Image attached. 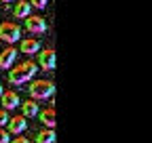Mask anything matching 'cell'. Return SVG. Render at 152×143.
Here are the masks:
<instances>
[{"label": "cell", "instance_id": "cell-1", "mask_svg": "<svg viewBox=\"0 0 152 143\" xmlns=\"http://www.w3.org/2000/svg\"><path fill=\"white\" fill-rule=\"evenodd\" d=\"M36 72H38V65L34 61H23V63H19V65L9 69V82L15 84V86H21V84L34 80Z\"/></svg>", "mask_w": 152, "mask_h": 143}, {"label": "cell", "instance_id": "cell-2", "mask_svg": "<svg viewBox=\"0 0 152 143\" xmlns=\"http://www.w3.org/2000/svg\"><path fill=\"white\" fill-rule=\"evenodd\" d=\"M28 93L32 95V99H51L55 93V84L51 80H32L28 86Z\"/></svg>", "mask_w": 152, "mask_h": 143}, {"label": "cell", "instance_id": "cell-3", "mask_svg": "<svg viewBox=\"0 0 152 143\" xmlns=\"http://www.w3.org/2000/svg\"><path fill=\"white\" fill-rule=\"evenodd\" d=\"M0 40H4L7 44H13L17 40H21V27L13 21L0 23Z\"/></svg>", "mask_w": 152, "mask_h": 143}, {"label": "cell", "instance_id": "cell-4", "mask_svg": "<svg viewBox=\"0 0 152 143\" xmlns=\"http://www.w3.org/2000/svg\"><path fill=\"white\" fill-rule=\"evenodd\" d=\"M40 55H38V63L36 65H40L45 72H53L55 65H57V57H55V51L53 48H42V51H38Z\"/></svg>", "mask_w": 152, "mask_h": 143}, {"label": "cell", "instance_id": "cell-5", "mask_svg": "<svg viewBox=\"0 0 152 143\" xmlns=\"http://www.w3.org/2000/svg\"><path fill=\"white\" fill-rule=\"evenodd\" d=\"M26 30L30 34H45L47 32V21L38 15H30V17H26Z\"/></svg>", "mask_w": 152, "mask_h": 143}, {"label": "cell", "instance_id": "cell-6", "mask_svg": "<svg viewBox=\"0 0 152 143\" xmlns=\"http://www.w3.org/2000/svg\"><path fill=\"white\" fill-rule=\"evenodd\" d=\"M28 118L26 116H13V118H9V135H21L26 129H28V122H26Z\"/></svg>", "mask_w": 152, "mask_h": 143}, {"label": "cell", "instance_id": "cell-7", "mask_svg": "<svg viewBox=\"0 0 152 143\" xmlns=\"http://www.w3.org/2000/svg\"><path fill=\"white\" fill-rule=\"evenodd\" d=\"M17 53L19 51L13 48V46H9V48H4L2 53H0V69H11L15 59H17Z\"/></svg>", "mask_w": 152, "mask_h": 143}, {"label": "cell", "instance_id": "cell-8", "mask_svg": "<svg viewBox=\"0 0 152 143\" xmlns=\"http://www.w3.org/2000/svg\"><path fill=\"white\" fill-rule=\"evenodd\" d=\"M0 103H2V107L9 112V110H15L21 101H19V95L15 91H4L2 95H0Z\"/></svg>", "mask_w": 152, "mask_h": 143}, {"label": "cell", "instance_id": "cell-9", "mask_svg": "<svg viewBox=\"0 0 152 143\" xmlns=\"http://www.w3.org/2000/svg\"><path fill=\"white\" fill-rule=\"evenodd\" d=\"M19 51L26 53V55H36V53L40 51V42H38L36 38H21V42H19Z\"/></svg>", "mask_w": 152, "mask_h": 143}, {"label": "cell", "instance_id": "cell-10", "mask_svg": "<svg viewBox=\"0 0 152 143\" xmlns=\"http://www.w3.org/2000/svg\"><path fill=\"white\" fill-rule=\"evenodd\" d=\"M13 15L17 17V19H26V17L32 15V4L28 2V0H17V4L13 6Z\"/></svg>", "mask_w": 152, "mask_h": 143}, {"label": "cell", "instance_id": "cell-11", "mask_svg": "<svg viewBox=\"0 0 152 143\" xmlns=\"http://www.w3.org/2000/svg\"><path fill=\"white\" fill-rule=\"evenodd\" d=\"M38 118H40V122L45 124L47 129H55V107H47V110L38 112Z\"/></svg>", "mask_w": 152, "mask_h": 143}, {"label": "cell", "instance_id": "cell-12", "mask_svg": "<svg viewBox=\"0 0 152 143\" xmlns=\"http://www.w3.org/2000/svg\"><path fill=\"white\" fill-rule=\"evenodd\" d=\"M21 105V116H26V118H34V116H38V103L34 101V99H28V101H23V103H19Z\"/></svg>", "mask_w": 152, "mask_h": 143}, {"label": "cell", "instance_id": "cell-13", "mask_svg": "<svg viewBox=\"0 0 152 143\" xmlns=\"http://www.w3.org/2000/svg\"><path fill=\"white\" fill-rule=\"evenodd\" d=\"M55 139H57V135L53 129H42L36 135V143H55Z\"/></svg>", "mask_w": 152, "mask_h": 143}, {"label": "cell", "instance_id": "cell-14", "mask_svg": "<svg viewBox=\"0 0 152 143\" xmlns=\"http://www.w3.org/2000/svg\"><path fill=\"white\" fill-rule=\"evenodd\" d=\"M28 2H30L32 6H36V9H45V6L49 4V0H28Z\"/></svg>", "mask_w": 152, "mask_h": 143}, {"label": "cell", "instance_id": "cell-15", "mask_svg": "<svg viewBox=\"0 0 152 143\" xmlns=\"http://www.w3.org/2000/svg\"><path fill=\"white\" fill-rule=\"evenodd\" d=\"M7 124H9V112L2 110L0 112V126H7Z\"/></svg>", "mask_w": 152, "mask_h": 143}, {"label": "cell", "instance_id": "cell-16", "mask_svg": "<svg viewBox=\"0 0 152 143\" xmlns=\"http://www.w3.org/2000/svg\"><path fill=\"white\" fill-rule=\"evenodd\" d=\"M9 131H4V129H0V143H9Z\"/></svg>", "mask_w": 152, "mask_h": 143}, {"label": "cell", "instance_id": "cell-17", "mask_svg": "<svg viewBox=\"0 0 152 143\" xmlns=\"http://www.w3.org/2000/svg\"><path fill=\"white\" fill-rule=\"evenodd\" d=\"M11 143H30V141H28L26 137H21V135H17L15 139H11Z\"/></svg>", "mask_w": 152, "mask_h": 143}, {"label": "cell", "instance_id": "cell-18", "mask_svg": "<svg viewBox=\"0 0 152 143\" xmlns=\"http://www.w3.org/2000/svg\"><path fill=\"white\" fill-rule=\"evenodd\" d=\"M0 2H4V4H9V2H13V0H0Z\"/></svg>", "mask_w": 152, "mask_h": 143}, {"label": "cell", "instance_id": "cell-19", "mask_svg": "<svg viewBox=\"0 0 152 143\" xmlns=\"http://www.w3.org/2000/svg\"><path fill=\"white\" fill-rule=\"evenodd\" d=\"M2 93H4V88H2V84H0V95H2Z\"/></svg>", "mask_w": 152, "mask_h": 143}]
</instances>
